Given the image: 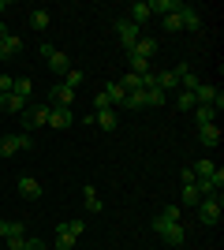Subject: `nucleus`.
I'll return each instance as SVG.
<instances>
[{"mask_svg":"<svg viewBox=\"0 0 224 250\" xmlns=\"http://www.w3.org/2000/svg\"><path fill=\"white\" fill-rule=\"evenodd\" d=\"M86 231V220H64L60 228H56V239H53V250H75L79 235Z\"/></svg>","mask_w":224,"mask_h":250,"instance_id":"f257e3e1","label":"nucleus"},{"mask_svg":"<svg viewBox=\"0 0 224 250\" xmlns=\"http://www.w3.org/2000/svg\"><path fill=\"white\" fill-rule=\"evenodd\" d=\"M49 108H53V104L45 101V104H34V108H22V131H26V135H30V131H38V127H49Z\"/></svg>","mask_w":224,"mask_h":250,"instance_id":"f03ea898","label":"nucleus"},{"mask_svg":"<svg viewBox=\"0 0 224 250\" xmlns=\"http://www.w3.org/2000/svg\"><path fill=\"white\" fill-rule=\"evenodd\" d=\"M153 231H157L168 247H183V243H187V228H183V224H168V220L157 217V220H153Z\"/></svg>","mask_w":224,"mask_h":250,"instance_id":"7ed1b4c3","label":"nucleus"},{"mask_svg":"<svg viewBox=\"0 0 224 250\" xmlns=\"http://www.w3.org/2000/svg\"><path fill=\"white\" fill-rule=\"evenodd\" d=\"M30 146H34V138L26 135V131H15V135L0 138V157H15V153H22V149H30Z\"/></svg>","mask_w":224,"mask_h":250,"instance_id":"20e7f679","label":"nucleus"},{"mask_svg":"<svg viewBox=\"0 0 224 250\" xmlns=\"http://www.w3.org/2000/svg\"><path fill=\"white\" fill-rule=\"evenodd\" d=\"M194 209H198V220H202V224H217V220H221V213H224L221 194H209V198H202Z\"/></svg>","mask_w":224,"mask_h":250,"instance_id":"39448f33","label":"nucleus"},{"mask_svg":"<svg viewBox=\"0 0 224 250\" xmlns=\"http://www.w3.org/2000/svg\"><path fill=\"white\" fill-rule=\"evenodd\" d=\"M41 56L45 60H49V67H53V71H71V63H67V52H60V49H53V45L49 42H41Z\"/></svg>","mask_w":224,"mask_h":250,"instance_id":"423d86ee","label":"nucleus"},{"mask_svg":"<svg viewBox=\"0 0 224 250\" xmlns=\"http://www.w3.org/2000/svg\"><path fill=\"white\" fill-rule=\"evenodd\" d=\"M116 34H120V42H123V49H131V45L142 38V26H139V22H131V19H120L116 22Z\"/></svg>","mask_w":224,"mask_h":250,"instance_id":"0eeeda50","label":"nucleus"},{"mask_svg":"<svg viewBox=\"0 0 224 250\" xmlns=\"http://www.w3.org/2000/svg\"><path fill=\"white\" fill-rule=\"evenodd\" d=\"M19 194L26 202H38V198H41V183H38L34 176H19Z\"/></svg>","mask_w":224,"mask_h":250,"instance_id":"6e6552de","label":"nucleus"},{"mask_svg":"<svg viewBox=\"0 0 224 250\" xmlns=\"http://www.w3.org/2000/svg\"><path fill=\"white\" fill-rule=\"evenodd\" d=\"M198 142H202L205 149L221 146V127H217V124H205V127H198Z\"/></svg>","mask_w":224,"mask_h":250,"instance_id":"1a4fd4ad","label":"nucleus"},{"mask_svg":"<svg viewBox=\"0 0 224 250\" xmlns=\"http://www.w3.org/2000/svg\"><path fill=\"white\" fill-rule=\"evenodd\" d=\"M71 120H75V116H71V108H56V104L49 108V127H56V131L71 127Z\"/></svg>","mask_w":224,"mask_h":250,"instance_id":"9d476101","label":"nucleus"},{"mask_svg":"<svg viewBox=\"0 0 224 250\" xmlns=\"http://www.w3.org/2000/svg\"><path fill=\"white\" fill-rule=\"evenodd\" d=\"M101 94L108 97V104H112V108H123V104H127V94H123V86H120V83H105V90H101Z\"/></svg>","mask_w":224,"mask_h":250,"instance_id":"9b49d317","label":"nucleus"},{"mask_svg":"<svg viewBox=\"0 0 224 250\" xmlns=\"http://www.w3.org/2000/svg\"><path fill=\"white\" fill-rule=\"evenodd\" d=\"M71 101H75V90H67L64 83H60L53 94H49V104H56V108H71Z\"/></svg>","mask_w":224,"mask_h":250,"instance_id":"f8f14e48","label":"nucleus"},{"mask_svg":"<svg viewBox=\"0 0 224 250\" xmlns=\"http://www.w3.org/2000/svg\"><path fill=\"white\" fill-rule=\"evenodd\" d=\"M153 86H157L161 94L176 90V86H180V75H176V67H172V71H161V75H153Z\"/></svg>","mask_w":224,"mask_h":250,"instance_id":"ddd939ff","label":"nucleus"},{"mask_svg":"<svg viewBox=\"0 0 224 250\" xmlns=\"http://www.w3.org/2000/svg\"><path fill=\"white\" fill-rule=\"evenodd\" d=\"M90 124H97L101 131H116V112H112V108H101V112L90 116Z\"/></svg>","mask_w":224,"mask_h":250,"instance_id":"4468645a","label":"nucleus"},{"mask_svg":"<svg viewBox=\"0 0 224 250\" xmlns=\"http://www.w3.org/2000/svg\"><path fill=\"white\" fill-rule=\"evenodd\" d=\"M180 26H187V30H202V15L183 4V8H180Z\"/></svg>","mask_w":224,"mask_h":250,"instance_id":"2eb2a0df","label":"nucleus"},{"mask_svg":"<svg viewBox=\"0 0 224 250\" xmlns=\"http://www.w3.org/2000/svg\"><path fill=\"white\" fill-rule=\"evenodd\" d=\"M127 11H131L127 19H131V22H139V26H142V22L149 19V15H153V11H149V0H135V4H131Z\"/></svg>","mask_w":224,"mask_h":250,"instance_id":"dca6fc26","label":"nucleus"},{"mask_svg":"<svg viewBox=\"0 0 224 250\" xmlns=\"http://www.w3.org/2000/svg\"><path fill=\"white\" fill-rule=\"evenodd\" d=\"M22 247H26V224L15 220V228H11V235H8V250H22Z\"/></svg>","mask_w":224,"mask_h":250,"instance_id":"f3484780","label":"nucleus"},{"mask_svg":"<svg viewBox=\"0 0 224 250\" xmlns=\"http://www.w3.org/2000/svg\"><path fill=\"white\" fill-rule=\"evenodd\" d=\"M127 52H135V56H142V60H149V56L157 52V42H153V38H139V42L131 45Z\"/></svg>","mask_w":224,"mask_h":250,"instance_id":"a211bd4d","label":"nucleus"},{"mask_svg":"<svg viewBox=\"0 0 224 250\" xmlns=\"http://www.w3.org/2000/svg\"><path fill=\"white\" fill-rule=\"evenodd\" d=\"M0 108H4V112H11V116H19L22 108H26V101H22V97H15V94H0Z\"/></svg>","mask_w":224,"mask_h":250,"instance_id":"6ab92c4d","label":"nucleus"},{"mask_svg":"<svg viewBox=\"0 0 224 250\" xmlns=\"http://www.w3.org/2000/svg\"><path fill=\"white\" fill-rule=\"evenodd\" d=\"M82 206H86V213H101V194H97V187H82Z\"/></svg>","mask_w":224,"mask_h":250,"instance_id":"aec40b11","label":"nucleus"},{"mask_svg":"<svg viewBox=\"0 0 224 250\" xmlns=\"http://www.w3.org/2000/svg\"><path fill=\"white\" fill-rule=\"evenodd\" d=\"M213 120H217V108H213V104H194V124H198V127L213 124Z\"/></svg>","mask_w":224,"mask_h":250,"instance_id":"412c9836","label":"nucleus"},{"mask_svg":"<svg viewBox=\"0 0 224 250\" xmlns=\"http://www.w3.org/2000/svg\"><path fill=\"white\" fill-rule=\"evenodd\" d=\"M19 49H22V42L15 38V34H8V38L0 42V60H8V56H19Z\"/></svg>","mask_w":224,"mask_h":250,"instance_id":"4be33fe9","label":"nucleus"},{"mask_svg":"<svg viewBox=\"0 0 224 250\" xmlns=\"http://www.w3.org/2000/svg\"><path fill=\"white\" fill-rule=\"evenodd\" d=\"M180 8V0H149V11H161V15H176Z\"/></svg>","mask_w":224,"mask_h":250,"instance_id":"5701e85b","label":"nucleus"},{"mask_svg":"<svg viewBox=\"0 0 224 250\" xmlns=\"http://www.w3.org/2000/svg\"><path fill=\"white\" fill-rule=\"evenodd\" d=\"M157 217H161V220H168V224H183V209H180V206H164Z\"/></svg>","mask_w":224,"mask_h":250,"instance_id":"b1692460","label":"nucleus"},{"mask_svg":"<svg viewBox=\"0 0 224 250\" xmlns=\"http://www.w3.org/2000/svg\"><path fill=\"white\" fill-rule=\"evenodd\" d=\"M127 60H131V75H149V60H142L135 52H127Z\"/></svg>","mask_w":224,"mask_h":250,"instance_id":"393cba45","label":"nucleus"},{"mask_svg":"<svg viewBox=\"0 0 224 250\" xmlns=\"http://www.w3.org/2000/svg\"><path fill=\"white\" fill-rule=\"evenodd\" d=\"M194 94H187V90H180V97H176V108H180V112H194Z\"/></svg>","mask_w":224,"mask_h":250,"instance_id":"a878e982","label":"nucleus"},{"mask_svg":"<svg viewBox=\"0 0 224 250\" xmlns=\"http://www.w3.org/2000/svg\"><path fill=\"white\" fill-rule=\"evenodd\" d=\"M30 26L34 30H49V11H41V8L30 11Z\"/></svg>","mask_w":224,"mask_h":250,"instance_id":"bb28decb","label":"nucleus"},{"mask_svg":"<svg viewBox=\"0 0 224 250\" xmlns=\"http://www.w3.org/2000/svg\"><path fill=\"white\" fill-rule=\"evenodd\" d=\"M198 202H202L198 187H194V183H183V206H198Z\"/></svg>","mask_w":224,"mask_h":250,"instance_id":"cd10ccee","label":"nucleus"},{"mask_svg":"<svg viewBox=\"0 0 224 250\" xmlns=\"http://www.w3.org/2000/svg\"><path fill=\"white\" fill-rule=\"evenodd\" d=\"M11 94H15V97H22V101H30V79H15Z\"/></svg>","mask_w":224,"mask_h":250,"instance_id":"c85d7f7f","label":"nucleus"},{"mask_svg":"<svg viewBox=\"0 0 224 250\" xmlns=\"http://www.w3.org/2000/svg\"><path fill=\"white\" fill-rule=\"evenodd\" d=\"M161 26H164V34L183 30V26H180V11H176V15H161Z\"/></svg>","mask_w":224,"mask_h":250,"instance_id":"c756f323","label":"nucleus"},{"mask_svg":"<svg viewBox=\"0 0 224 250\" xmlns=\"http://www.w3.org/2000/svg\"><path fill=\"white\" fill-rule=\"evenodd\" d=\"M123 108H146V90H135V94H127V104Z\"/></svg>","mask_w":224,"mask_h":250,"instance_id":"7c9ffc66","label":"nucleus"},{"mask_svg":"<svg viewBox=\"0 0 224 250\" xmlns=\"http://www.w3.org/2000/svg\"><path fill=\"white\" fill-rule=\"evenodd\" d=\"M82 83H86V71H67V83L64 86H67V90H79Z\"/></svg>","mask_w":224,"mask_h":250,"instance_id":"2f4dec72","label":"nucleus"},{"mask_svg":"<svg viewBox=\"0 0 224 250\" xmlns=\"http://www.w3.org/2000/svg\"><path fill=\"white\" fill-rule=\"evenodd\" d=\"M164 101H168V94H161L157 86H149V90H146V104H164Z\"/></svg>","mask_w":224,"mask_h":250,"instance_id":"473e14b6","label":"nucleus"},{"mask_svg":"<svg viewBox=\"0 0 224 250\" xmlns=\"http://www.w3.org/2000/svg\"><path fill=\"white\" fill-rule=\"evenodd\" d=\"M191 168H194V176L202 179V176H209V172H213V168H217V165H213V161H194V165H191Z\"/></svg>","mask_w":224,"mask_h":250,"instance_id":"72a5a7b5","label":"nucleus"},{"mask_svg":"<svg viewBox=\"0 0 224 250\" xmlns=\"http://www.w3.org/2000/svg\"><path fill=\"white\" fill-rule=\"evenodd\" d=\"M22 250H53V247H45L41 239H34V235H26V247H22Z\"/></svg>","mask_w":224,"mask_h":250,"instance_id":"f704fd0d","label":"nucleus"},{"mask_svg":"<svg viewBox=\"0 0 224 250\" xmlns=\"http://www.w3.org/2000/svg\"><path fill=\"white\" fill-rule=\"evenodd\" d=\"M11 86H15V79H11V75H4V71H0V94H11Z\"/></svg>","mask_w":224,"mask_h":250,"instance_id":"c9c22d12","label":"nucleus"},{"mask_svg":"<svg viewBox=\"0 0 224 250\" xmlns=\"http://www.w3.org/2000/svg\"><path fill=\"white\" fill-rule=\"evenodd\" d=\"M101 108H112V104H108V97H105V94H97V97H94V112H101Z\"/></svg>","mask_w":224,"mask_h":250,"instance_id":"e433bc0d","label":"nucleus"},{"mask_svg":"<svg viewBox=\"0 0 224 250\" xmlns=\"http://www.w3.org/2000/svg\"><path fill=\"white\" fill-rule=\"evenodd\" d=\"M11 228H15V220H0V235H4V239L11 235Z\"/></svg>","mask_w":224,"mask_h":250,"instance_id":"4c0bfd02","label":"nucleus"},{"mask_svg":"<svg viewBox=\"0 0 224 250\" xmlns=\"http://www.w3.org/2000/svg\"><path fill=\"white\" fill-rule=\"evenodd\" d=\"M4 11H8V4H4V0H0V15H4Z\"/></svg>","mask_w":224,"mask_h":250,"instance_id":"58836bf2","label":"nucleus"},{"mask_svg":"<svg viewBox=\"0 0 224 250\" xmlns=\"http://www.w3.org/2000/svg\"><path fill=\"white\" fill-rule=\"evenodd\" d=\"M4 38H8V30H4V26H0V42H4Z\"/></svg>","mask_w":224,"mask_h":250,"instance_id":"ea45409f","label":"nucleus"}]
</instances>
